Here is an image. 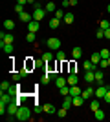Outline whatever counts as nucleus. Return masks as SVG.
Segmentation results:
<instances>
[{"mask_svg":"<svg viewBox=\"0 0 110 122\" xmlns=\"http://www.w3.org/2000/svg\"><path fill=\"white\" fill-rule=\"evenodd\" d=\"M103 100H105L106 104H110V89L106 91V95H105V98H103Z\"/></svg>","mask_w":110,"mask_h":122,"instance_id":"79ce46f5","label":"nucleus"},{"mask_svg":"<svg viewBox=\"0 0 110 122\" xmlns=\"http://www.w3.org/2000/svg\"><path fill=\"white\" fill-rule=\"evenodd\" d=\"M105 38H108V40H110V27H108V29H105Z\"/></svg>","mask_w":110,"mask_h":122,"instance_id":"c03bdc74","label":"nucleus"},{"mask_svg":"<svg viewBox=\"0 0 110 122\" xmlns=\"http://www.w3.org/2000/svg\"><path fill=\"white\" fill-rule=\"evenodd\" d=\"M99 67H101V69L108 67V58H101V62H99Z\"/></svg>","mask_w":110,"mask_h":122,"instance_id":"f704fd0d","label":"nucleus"},{"mask_svg":"<svg viewBox=\"0 0 110 122\" xmlns=\"http://www.w3.org/2000/svg\"><path fill=\"white\" fill-rule=\"evenodd\" d=\"M18 18H20L22 22H31L33 20V13H26V11H24V13H20V15H18Z\"/></svg>","mask_w":110,"mask_h":122,"instance_id":"dca6fc26","label":"nucleus"},{"mask_svg":"<svg viewBox=\"0 0 110 122\" xmlns=\"http://www.w3.org/2000/svg\"><path fill=\"white\" fill-rule=\"evenodd\" d=\"M17 4H22V5H24V4H28V0H18Z\"/></svg>","mask_w":110,"mask_h":122,"instance_id":"49530a36","label":"nucleus"},{"mask_svg":"<svg viewBox=\"0 0 110 122\" xmlns=\"http://www.w3.org/2000/svg\"><path fill=\"white\" fill-rule=\"evenodd\" d=\"M57 117H59V118H64V117H66V107L59 109V111H57Z\"/></svg>","mask_w":110,"mask_h":122,"instance_id":"e433bc0d","label":"nucleus"},{"mask_svg":"<svg viewBox=\"0 0 110 122\" xmlns=\"http://www.w3.org/2000/svg\"><path fill=\"white\" fill-rule=\"evenodd\" d=\"M55 86H57V87L68 86V78H64V76H57V78H55Z\"/></svg>","mask_w":110,"mask_h":122,"instance_id":"6ab92c4d","label":"nucleus"},{"mask_svg":"<svg viewBox=\"0 0 110 122\" xmlns=\"http://www.w3.org/2000/svg\"><path fill=\"white\" fill-rule=\"evenodd\" d=\"M108 89H110V86H108Z\"/></svg>","mask_w":110,"mask_h":122,"instance_id":"3c124183","label":"nucleus"},{"mask_svg":"<svg viewBox=\"0 0 110 122\" xmlns=\"http://www.w3.org/2000/svg\"><path fill=\"white\" fill-rule=\"evenodd\" d=\"M48 25H50L52 29H57L59 25H61V20H59V18H55V16H53V18H50V22H48Z\"/></svg>","mask_w":110,"mask_h":122,"instance_id":"412c9836","label":"nucleus"},{"mask_svg":"<svg viewBox=\"0 0 110 122\" xmlns=\"http://www.w3.org/2000/svg\"><path fill=\"white\" fill-rule=\"evenodd\" d=\"M106 11H108V13H110V4H108V5H106Z\"/></svg>","mask_w":110,"mask_h":122,"instance_id":"09e8293b","label":"nucleus"},{"mask_svg":"<svg viewBox=\"0 0 110 122\" xmlns=\"http://www.w3.org/2000/svg\"><path fill=\"white\" fill-rule=\"evenodd\" d=\"M73 20H75V15H73V13H66V15H64V24H73Z\"/></svg>","mask_w":110,"mask_h":122,"instance_id":"393cba45","label":"nucleus"},{"mask_svg":"<svg viewBox=\"0 0 110 122\" xmlns=\"http://www.w3.org/2000/svg\"><path fill=\"white\" fill-rule=\"evenodd\" d=\"M97 67H99V66H97V64H94L92 60H84V62H83V69H84V71H95Z\"/></svg>","mask_w":110,"mask_h":122,"instance_id":"0eeeda50","label":"nucleus"},{"mask_svg":"<svg viewBox=\"0 0 110 122\" xmlns=\"http://www.w3.org/2000/svg\"><path fill=\"white\" fill-rule=\"evenodd\" d=\"M42 111H44V109H42L41 106H35V113H42Z\"/></svg>","mask_w":110,"mask_h":122,"instance_id":"a18cd8bd","label":"nucleus"},{"mask_svg":"<svg viewBox=\"0 0 110 122\" xmlns=\"http://www.w3.org/2000/svg\"><path fill=\"white\" fill-rule=\"evenodd\" d=\"M59 93H61V95H63V97H66V95H70V86L59 87Z\"/></svg>","mask_w":110,"mask_h":122,"instance_id":"c756f323","label":"nucleus"},{"mask_svg":"<svg viewBox=\"0 0 110 122\" xmlns=\"http://www.w3.org/2000/svg\"><path fill=\"white\" fill-rule=\"evenodd\" d=\"M0 38H2V42H6V44H13L15 42V36L11 35V33H0Z\"/></svg>","mask_w":110,"mask_h":122,"instance_id":"6e6552de","label":"nucleus"},{"mask_svg":"<svg viewBox=\"0 0 110 122\" xmlns=\"http://www.w3.org/2000/svg\"><path fill=\"white\" fill-rule=\"evenodd\" d=\"M95 36L97 38H105V29H97L95 31Z\"/></svg>","mask_w":110,"mask_h":122,"instance_id":"4c0bfd02","label":"nucleus"},{"mask_svg":"<svg viewBox=\"0 0 110 122\" xmlns=\"http://www.w3.org/2000/svg\"><path fill=\"white\" fill-rule=\"evenodd\" d=\"M92 62L99 66V62H101V55H99V53H94V55H92Z\"/></svg>","mask_w":110,"mask_h":122,"instance_id":"473e14b6","label":"nucleus"},{"mask_svg":"<svg viewBox=\"0 0 110 122\" xmlns=\"http://www.w3.org/2000/svg\"><path fill=\"white\" fill-rule=\"evenodd\" d=\"M99 55H101V58H108V56H110V51L108 49H101Z\"/></svg>","mask_w":110,"mask_h":122,"instance_id":"c9c22d12","label":"nucleus"},{"mask_svg":"<svg viewBox=\"0 0 110 122\" xmlns=\"http://www.w3.org/2000/svg\"><path fill=\"white\" fill-rule=\"evenodd\" d=\"M84 82L86 84H94L95 82V71H84Z\"/></svg>","mask_w":110,"mask_h":122,"instance_id":"1a4fd4ad","label":"nucleus"},{"mask_svg":"<svg viewBox=\"0 0 110 122\" xmlns=\"http://www.w3.org/2000/svg\"><path fill=\"white\" fill-rule=\"evenodd\" d=\"M0 49L4 51V53H7V55H11L15 47H13V44H6V42H0Z\"/></svg>","mask_w":110,"mask_h":122,"instance_id":"9b49d317","label":"nucleus"},{"mask_svg":"<svg viewBox=\"0 0 110 122\" xmlns=\"http://www.w3.org/2000/svg\"><path fill=\"white\" fill-rule=\"evenodd\" d=\"M46 15H48L46 9H44L41 4H35V9H33V20H39V22H41Z\"/></svg>","mask_w":110,"mask_h":122,"instance_id":"f03ea898","label":"nucleus"},{"mask_svg":"<svg viewBox=\"0 0 110 122\" xmlns=\"http://www.w3.org/2000/svg\"><path fill=\"white\" fill-rule=\"evenodd\" d=\"M9 87H11V84H9V82H7V80H4V82H2V84H0V91L4 93V91H7Z\"/></svg>","mask_w":110,"mask_h":122,"instance_id":"cd10ccee","label":"nucleus"},{"mask_svg":"<svg viewBox=\"0 0 110 122\" xmlns=\"http://www.w3.org/2000/svg\"><path fill=\"white\" fill-rule=\"evenodd\" d=\"M39 25H41V22H39V20H31V22H28V31H31V33H37V31H39Z\"/></svg>","mask_w":110,"mask_h":122,"instance_id":"9d476101","label":"nucleus"},{"mask_svg":"<svg viewBox=\"0 0 110 122\" xmlns=\"http://www.w3.org/2000/svg\"><path fill=\"white\" fill-rule=\"evenodd\" d=\"M55 58H57L59 62H64V60H66V55H64V51H57V55H55Z\"/></svg>","mask_w":110,"mask_h":122,"instance_id":"7c9ffc66","label":"nucleus"},{"mask_svg":"<svg viewBox=\"0 0 110 122\" xmlns=\"http://www.w3.org/2000/svg\"><path fill=\"white\" fill-rule=\"evenodd\" d=\"M106 91H108V87H106V86H97V87H95V95H94V97L99 98V100H103L105 95H106Z\"/></svg>","mask_w":110,"mask_h":122,"instance_id":"39448f33","label":"nucleus"},{"mask_svg":"<svg viewBox=\"0 0 110 122\" xmlns=\"http://www.w3.org/2000/svg\"><path fill=\"white\" fill-rule=\"evenodd\" d=\"M84 102H86V100H84L83 95H77V97H73V106H75V107H81Z\"/></svg>","mask_w":110,"mask_h":122,"instance_id":"aec40b11","label":"nucleus"},{"mask_svg":"<svg viewBox=\"0 0 110 122\" xmlns=\"http://www.w3.org/2000/svg\"><path fill=\"white\" fill-rule=\"evenodd\" d=\"M57 73H53V71H46L44 73V76H42V80H41V84H50L52 80H55L57 78Z\"/></svg>","mask_w":110,"mask_h":122,"instance_id":"20e7f679","label":"nucleus"},{"mask_svg":"<svg viewBox=\"0 0 110 122\" xmlns=\"http://www.w3.org/2000/svg\"><path fill=\"white\" fill-rule=\"evenodd\" d=\"M28 4H35V0H28Z\"/></svg>","mask_w":110,"mask_h":122,"instance_id":"de8ad7c7","label":"nucleus"},{"mask_svg":"<svg viewBox=\"0 0 110 122\" xmlns=\"http://www.w3.org/2000/svg\"><path fill=\"white\" fill-rule=\"evenodd\" d=\"M70 95H72V97H77V95H83V89L79 87V84H75V86H70Z\"/></svg>","mask_w":110,"mask_h":122,"instance_id":"4468645a","label":"nucleus"},{"mask_svg":"<svg viewBox=\"0 0 110 122\" xmlns=\"http://www.w3.org/2000/svg\"><path fill=\"white\" fill-rule=\"evenodd\" d=\"M103 78H105V71H103L101 67H97V69H95V84H97V86H103Z\"/></svg>","mask_w":110,"mask_h":122,"instance_id":"423d86ee","label":"nucleus"},{"mask_svg":"<svg viewBox=\"0 0 110 122\" xmlns=\"http://www.w3.org/2000/svg\"><path fill=\"white\" fill-rule=\"evenodd\" d=\"M95 95V87H86V89H83V97H84V100H88L90 97H94Z\"/></svg>","mask_w":110,"mask_h":122,"instance_id":"f8f14e48","label":"nucleus"},{"mask_svg":"<svg viewBox=\"0 0 110 122\" xmlns=\"http://www.w3.org/2000/svg\"><path fill=\"white\" fill-rule=\"evenodd\" d=\"M94 117L97 118V120H103V118H105V113H103V109H97V111H94Z\"/></svg>","mask_w":110,"mask_h":122,"instance_id":"a878e982","label":"nucleus"},{"mask_svg":"<svg viewBox=\"0 0 110 122\" xmlns=\"http://www.w3.org/2000/svg\"><path fill=\"white\" fill-rule=\"evenodd\" d=\"M26 42H29V44H33V42H35V33H31V31H29V33H28V35H26Z\"/></svg>","mask_w":110,"mask_h":122,"instance_id":"2f4dec72","label":"nucleus"},{"mask_svg":"<svg viewBox=\"0 0 110 122\" xmlns=\"http://www.w3.org/2000/svg\"><path fill=\"white\" fill-rule=\"evenodd\" d=\"M99 107H101V102H99V98H94V100L90 102V109H92V111H97Z\"/></svg>","mask_w":110,"mask_h":122,"instance_id":"4be33fe9","label":"nucleus"},{"mask_svg":"<svg viewBox=\"0 0 110 122\" xmlns=\"http://www.w3.org/2000/svg\"><path fill=\"white\" fill-rule=\"evenodd\" d=\"M7 93H9L11 97H15V95H20V84H15V86H11L9 89H7Z\"/></svg>","mask_w":110,"mask_h":122,"instance_id":"a211bd4d","label":"nucleus"},{"mask_svg":"<svg viewBox=\"0 0 110 122\" xmlns=\"http://www.w3.org/2000/svg\"><path fill=\"white\" fill-rule=\"evenodd\" d=\"M4 27H6V29H15V22H13V20H4Z\"/></svg>","mask_w":110,"mask_h":122,"instance_id":"bb28decb","label":"nucleus"},{"mask_svg":"<svg viewBox=\"0 0 110 122\" xmlns=\"http://www.w3.org/2000/svg\"><path fill=\"white\" fill-rule=\"evenodd\" d=\"M20 78H22V73H13V80H17V82H18Z\"/></svg>","mask_w":110,"mask_h":122,"instance_id":"a19ab883","label":"nucleus"},{"mask_svg":"<svg viewBox=\"0 0 110 122\" xmlns=\"http://www.w3.org/2000/svg\"><path fill=\"white\" fill-rule=\"evenodd\" d=\"M70 5H72V4H70V0H63V7H70Z\"/></svg>","mask_w":110,"mask_h":122,"instance_id":"37998d69","label":"nucleus"},{"mask_svg":"<svg viewBox=\"0 0 110 122\" xmlns=\"http://www.w3.org/2000/svg\"><path fill=\"white\" fill-rule=\"evenodd\" d=\"M31 118V109L26 106H20L18 107V111H17V120H20V122H26Z\"/></svg>","mask_w":110,"mask_h":122,"instance_id":"f257e3e1","label":"nucleus"},{"mask_svg":"<svg viewBox=\"0 0 110 122\" xmlns=\"http://www.w3.org/2000/svg\"><path fill=\"white\" fill-rule=\"evenodd\" d=\"M99 27H101V29H108V27H110V22L108 20H101L99 22Z\"/></svg>","mask_w":110,"mask_h":122,"instance_id":"72a5a7b5","label":"nucleus"},{"mask_svg":"<svg viewBox=\"0 0 110 122\" xmlns=\"http://www.w3.org/2000/svg\"><path fill=\"white\" fill-rule=\"evenodd\" d=\"M44 9H46V13L50 15V13H55V11H57V7H55V4H53V2H48V4L44 5Z\"/></svg>","mask_w":110,"mask_h":122,"instance_id":"5701e85b","label":"nucleus"},{"mask_svg":"<svg viewBox=\"0 0 110 122\" xmlns=\"http://www.w3.org/2000/svg\"><path fill=\"white\" fill-rule=\"evenodd\" d=\"M46 44H48V49H52V51L61 49V40H59L57 36H52V38H48Z\"/></svg>","mask_w":110,"mask_h":122,"instance_id":"7ed1b4c3","label":"nucleus"},{"mask_svg":"<svg viewBox=\"0 0 110 122\" xmlns=\"http://www.w3.org/2000/svg\"><path fill=\"white\" fill-rule=\"evenodd\" d=\"M15 11L18 13V15H20V13H24V5H22V4H17V5H15Z\"/></svg>","mask_w":110,"mask_h":122,"instance_id":"58836bf2","label":"nucleus"},{"mask_svg":"<svg viewBox=\"0 0 110 122\" xmlns=\"http://www.w3.org/2000/svg\"><path fill=\"white\" fill-rule=\"evenodd\" d=\"M42 109H44V113H48V115H57V109H55L53 104H44Z\"/></svg>","mask_w":110,"mask_h":122,"instance_id":"ddd939ff","label":"nucleus"},{"mask_svg":"<svg viewBox=\"0 0 110 122\" xmlns=\"http://www.w3.org/2000/svg\"><path fill=\"white\" fill-rule=\"evenodd\" d=\"M66 78H68V86H75V84H79V76L75 75V73H70Z\"/></svg>","mask_w":110,"mask_h":122,"instance_id":"f3484780","label":"nucleus"},{"mask_svg":"<svg viewBox=\"0 0 110 122\" xmlns=\"http://www.w3.org/2000/svg\"><path fill=\"white\" fill-rule=\"evenodd\" d=\"M42 58H44V62H46V64H52V62H53V58H55V55L52 53V49H48L46 53L42 55Z\"/></svg>","mask_w":110,"mask_h":122,"instance_id":"2eb2a0df","label":"nucleus"},{"mask_svg":"<svg viewBox=\"0 0 110 122\" xmlns=\"http://www.w3.org/2000/svg\"><path fill=\"white\" fill-rule=\"evenodd\" d=\"M64 15H66V13H63V9H57L55 13H53V16L59 18V20H64Z\"/></svg>","mask_w":110,"mask_h":122,"instance_id":"c85d7f7f","label":"nucleus"},{"mask_svg":"<svg viewBox=\"0 0 110 122\" xmlns=\"http://www.w3.org/2000/svg\"><path fill=\"white\" fill-rule=\"evenodd\" d=\"M108 67H110V56H108Z\"/></svg>","mask_w":110,"mask_h":122,"instance_id":"8fccbe9b","label":"nucleus"},{"mask_svg":"<svg viewBox=\"0 0 110 122\" xmlns=\"http://www.w3.org/2000/svg\"><path fill=\"white\" fill-rule=\"evenodd\" d=\"M72 56L73 58H81V56H83V49H81V47H73L72 49Z\"/></svg>","mask_w":110,"mask_h":122,"instance_id":"b1692460","label":"nucleus"},{"mask_svg":"<svg viewBox=\"0 0 110 122\" xmlns=\"http://www.w3.org/2000/svg\"><path fill=\"white\" fill-rule=\"evenodd\" d=\"M46 62H44V58H41V60H35V67H41V66H44Z\"/></svg>","mask_w":110,"mask_h":122,"instance_id":"ea45409f","label":"nucleus"}]
</instances>
